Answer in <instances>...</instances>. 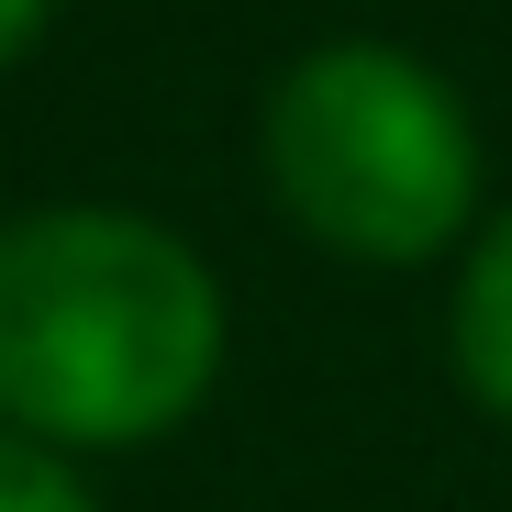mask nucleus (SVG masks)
I'll list each match as a JSON object with an SVG mask.
<instances>
[{"label": "nucleus", "mask_w": 512, "mask_h": 512, "mask_svg": "<svg viewBox=\"0 0 512 512\" xmlns=\"http://www.w3.org/2000/svg\"><path fill=\"white\" fill-rule=\"evenodd\" d=\"M457 368L490 412H512V223L468 256V290H457Z\"/></svg>", "instance_id": "nucleus-3"}, {"label": "nucleus", "mask_w": 512, "mask_h": 512, "mask_svg": "<svg viewBox=\"0 0 512 512\" xmlns=\"http://www.w3.org/2000/svg\"><path fill=\"white\" fill-rule=\"evenodd\" d=\"M268 179L279 201L346 256H435L468 223V123L423 67L390 45H323L268 101Z\"/></svg>", "instance_id": "nucleus-2"}, {"label": "nucleus", "mask_w": 512, "mask_h": 512, "mask_svg": "<svg viewBox=\"0 0 512 512\" xmlns=\"http://www.w3.org/2000/svg\"><path fill=\"white\" fill-rule=\"evenodd\" d=\"M0 512H90V501L67 490L56 457H34L23 435H0Z\"/></svg>", "instance_id": "nucleus-4"}, {"label": "nucleus", "mask_w": 512, "mask_h": 512, "mask_svg": "<svg viewBox=\"0 0 512 512\" xmlns=\"http://www.w3.org/2000/svg\"><path fill=\"white\" fill-rule=\"evenodd\" d=\"M223 301L134 212H34L0 234V412L56 446H123L201 401Z\"/></svg>", "instance_id": "nucleus-1"}, {"label": "nucleus", "mask_w": 512, "mask_h": 512, "mask_svg": "<svg viewBox=\"0 0 512 512\" xmlns=\"http://www.w3.org/2000/svg\"><path fill=\"white\" fill-rule=\"evenodd\" d=\"M34 23H45V0H0V56H23Z\"/></svg>", "instance_id": "nucleus-5"}]
</instances>
